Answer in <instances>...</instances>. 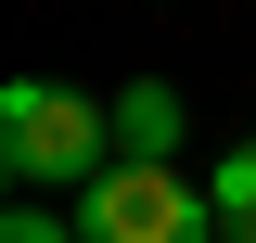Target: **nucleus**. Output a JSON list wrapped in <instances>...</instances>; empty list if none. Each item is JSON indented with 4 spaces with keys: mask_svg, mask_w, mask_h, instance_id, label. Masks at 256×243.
Masks as SVG:
<instances>
[{
    "mask_svg": "<svg viewBox=\"0 0 256 243\" xmlns=\"http://www.w3.org/2000/svg\"><path fill=\"white\" fill-rule=\"evenodd\" d=\"M0 243H77V218H52L38 192H13V218H0Z\"/></svg>",
    "mask_w": 256,
    "mask_h": 243,
    "instance_id": "obj_5",
    "label": "nucleus"
},
{
    "mask_svg": "<svg viewBox=\"0 0 256 243\" xmlns=\"http://www.w3.org/2000/svg\"><path fill=\"white\" fill-rule=\"evenodd\" d=\"M116 154H180V90L166 77H128L116 90Z\"/></svg>",
    "mask_w": 256,
    "mask_h": 243,
    "instance_id": "obj_3",
    "label": "nucleus"
},
{
    "mask_svg": "<svg viewBox=\"0 0 256 243\" xmlns=\"http://www.w3.org/2000/svg\"><path fill=\"white\" fill-rule=\"evenodd\" d=\"M205 192H218V230H230V243H256V141H230Z\"/></svg>",
    "mask_w": 256,
    "mask_h": 243,
    "instance_id": "obj_4",
    "label": "nucleus"
},
{
    "mask_svg": "<svg viewBox=\"0 0 256 243\" xmlns=\"http://www.w3.org/2000/svg\"><path fill=\"white\" fill-rule=\"evenodd\" d=\"M116 166V102L64 90V77H13L0 90V180L13 192H64Z\"/></svg>",
    "mask_w": 256,
    "mask_h": 243,
    "instance_id": "obj_1",
    "label": "nucleus"
},
{
    "mask_svg": "<svg viewBox=\"0 0 256 243\" xmlns=\"http://www.w3.org/2000/svg\"><path fill=\"white\" fill-rule=\"evenodd\" d=\"M77 243H230L218 192L180 180V154H116L102 180H77Z\"/></svg>",
    "mask_w": 256,
    "mask_h": 243,
    "instance_id": "obj_2",
    "label": "nucleus"
}]
</instances>
